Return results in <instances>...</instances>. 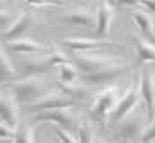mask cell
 Returning a JSON list of instances; mask_svg holds the SVG:
<instances>
[{"mask_svg":"<svg viewBox=\"0 0 155 143\" xmlns=\"http://www.w3.org/2000/svg\"><path fill=\"white\" fill-rule=\"evenodd\" d=\"M7 92L14 97L17 106L19 104L31 106L36 101L43 99L46 94H50V90H48V87H46V83L43 82L41 77H24V79L10 83Z\"/></svg>","mask_w":155,"mask_h":143,"instance_id":"obj_1","label":"cell"},{"mask_svg":"<svg viewBox=\"0 0 155 143\" xmlns=\"http://www.w3.org/2000/svg\"><path fill=\"white\" fill-rule=\"evenodd\" d=\"M119 97H121V89H119L118 83L109 85V87H102L99 92H96L92 96L91 106H89L91 119H94L99 125L101 123H107V116L114 109Z\"/></svg>","mask_w":155,"mask_h":143,"instance_id":"obj_2","label":"cell"},{"mask_svg":"<svg viewBox=\"0 0 155 143\" xmlns=\"http://www.w3.org/2000/svg\"><path fill=\"white\" fill-rule=\"evenodd\" d=\"M126 61L124 56L118 55H109V53H101V51H94V53H77L72 58V63L77 67L80 75H91L101 72V70L113 67L116 63Z\"/></svg>","mask_w":155,"mask_h":143,"instance_id":"obj_3","label":"cell"},{"mask_svg":"<svg viewBox=\"0 0 155 143\" xmlns=\"http://www.w3.org/2000/svg\"><path fill=\"white\" fill-rule=\"evenodd\" d=\"M140 99H141V94H140V73H138L137 79L131 80L128 90L119 97V101L116 102L111 114L107 116V125L116 126L123 119H126L128 116H131L135 112V109L138 107V104H140Z\"/></svg>","mask_w":155,"mask_h":143,"instance_id":"obj_4","label":"cell"},{"mask_svg":"<svg viewBox=\"0 0 155 143\" xmlns=\"http://www.w3.org/2000/svg\"><path fill=\"white\" fill-rule=\"evenodd\" d=\"M32 125H41V123H53L55 128L65 129L68 133H77L80 125L84 121L78 116V112L70 107V109H56V111H45L36 112L32 116Z\"/></svg>","mask_w":155,"mask_h":143,"instance_id":"obj_5","label":"cell"},{"mask_svg":"<svg viewBox=\"0 0 155 143\" xmlns=\"http://www.w3.org/2000/svg\"><path fill=\"white\" fill-rule=\"evenodd\" d=\"M131 68L133 65H130L126 60V61L113 65V67H107V68L101 70V72H96V73L80 75V82L84 85H87V87H109V85H114L119 77H123Z\"/></svg>","mask_w":155,"mask_h":143,"instance_id":"obj_6","label":"cell"},{"mask_svg":"<svg viewBox=\"0 0 155 143\" xmlns=\"http://www.w3.org/2000/svg\"><path fill=\"white\" fill-rule=\"evenodd\" d=\"M147 128L145 119L140 114L133 112L131 116H128L126 119H123L119 125L114 126L113 129V138L118 143H135L140 141L141 133Z\"/></svg>","mask_w":155,"mask_h":143,"instance_id":"obj_7","label":"cell"},{"mask_svg":"<svg viewBox=\"0 0 155 143\" xmlns=\"http://www.w3.org/2000/svg\"><path fill=\"white\" fill-rule=\"evenodd\" d=\"M61 44L70 48L75 53H94V51H101L104 48H118V50H126L124 44L114 41H107V39H96V37H65Z\"/></svg>","mask_w":155,"mask_h":143,"instance_id":"obj_8","label":"cell"},{"mask_svg":"<svg viewBox=\"0 0 155 143\" xmlns=\"http://www.w3.org/2000/svg\"><path fill=\"white\" fill-rule=\"evenodd\" d=\"M140 94L147 111V125L155 121V75L152 70L140 72Z\"/></svg>","mask_w":155,"mask_h":143,"instance_id":"obj_9","label":"cell"},{"mask_svg":"<svg viewBox=\"0 0 155 143\" xmlns=\"http://www.w3.org/2000/svg\"><path fill=\"white\" fill-rule=\"evenodd\" d=\"M116 10L111 5V2H101L96 9V24H94V36L96 39H104L111 34Z\"/></svg>","mask_w":155,"mask_h":143,"instance_id":"obj_10","label":"cell"},{"mask_svg":"<svg viewBox=\"0 0 155 143\" xmlns=\"http://www.w3.org/2000/svg\"><path fill=\"white\" fill-rule=\"evenodd\" d=\"M77 104L75 101H72L70 97H67L63 92H50L46 94L43 99L36 101L34 104H31L29 111L31 112H45V111H56V109H70Z\"/></svg>","mask_w":155,"mask_h":143,"instance_id":"obj_11","label":"cell"},{"mask_svg":"<svg viewBox=\"0 0 155 143\" xmlns=\"http://www.w3.org/2000/svg\"><path fill=\"white\" fill-rule=\"evenodd\" d=\"M36 22H38L36 15L32 14V12H26V10H24V12H21V14L15 17L14 24H12L5 32H2V39H4L5 43L21 39V37H22Z\"/></svg>","mask_w":155,"mask_h":143,"instance_id":"obj_12","label":"cell"},{"mask_svg":"<svg viewBox=\"0 0 155 143\" xmlns=\"http://www.w3.org/2000/svg\"><path fill=\"white\" fill-rule=\"evenodd\" d=\"M133 46H135V67L155 63V44L145 39L140 34H130Z\"/></svg>","mask_w":155,"mask_h":143,"instance_id":"obj_13","label":"cell"},{"mask_svg":"<svg viewBox=\"0 0 155 143\" xmlns=\"http://www.w3.org/2000/svg\"><path fill=\"white\" fill-rule=\"evenodd\" d=\"M5 48L10 53H22V55H43V53H51V48L48 43H38L29 37H21L15 41L5 43Z\"/></svg>","mask_w":155,"mask_h":143,"instance_id":"obj_14","label":"cell"},{"mask_svg":"<svg viewBox=\"0 0 155 143\" xmlns=\"http://www.w3.org/2000/svg\"><path fill=\"white\" fill-rule=\"evenodd\" d=\"M131 21H133V24L137 26V29L140 31V36H143L145 39H148L150 43L155 44V21H153V15H152L150 12H147V10L140 5L138 9H133Z\"/></svg>","mask_w":155,"mask_h":143,"instance_id":"obj_15","label":"cell"},{"mask_svg":"<svg viewBox=\"0 0 155 143\" xmlns=\"http://www.w3.org/2000/svg\"><path fill=\"white\" fill-rule=\"evenodd\" d=\"M0 123L17 129L19 126V106L9 92L0 94Z\"/></svg>","mask_w":155,"mask_h":143,"instance_id":"obj_16","label":"cell"},{"mask_svg":"<svg viewBox=\"0 0 155 143\" xmlns=\"http://www.w3.org/2000/svg\"><path fill=\"white\" fill-rule=\"evenodd\" d=\"M61 21L77 28H92L96 24V12H92L89 7H73L61 15Z\"/></svg>","mask_w":155,"mask_h":143,"instance_id":"obj_17","label":"cell"},{"mask_svg":"<svg viewBox=\"0 0 155 143\" xmlns=\"http://www.w3.org/2000/svg\"><path fill=\"white\" fill-rule=\"evenodd\" d=\"M53 68V63L50 60V53L45 56H36L31 60H24L21 63V73L24 77H39V75L46 73L48 70Z\"/></svg>","mask_w":155,"mask_h":143,"instance_id":"obj_18","label":"cell"},{"mask_svg":"<svg viewBox=\"0 0 155 143\" xmlns=\"http://www.w3.org/2000/svg\"><path fill=\"white\" fill-rule=\"evenodd\" d=\"M15 77H17L15 67L12 65V61L9 58V53L5 51V48L0 43V85L15 82Z\"/></svg>","mask_w":155,"mask_h":143,"instance_id":"obj_19","label":"cell"},{"mask_svg":"<svg viewBox=\"0 0 155 143\" xmlns=\"http://www.w3.org/2000/svg\"><path fill=\"white\" fill-rule=\"evenodd\" d=\"M60 92H63L65 96L70 97L75 102H84L87 99H92V96H94V94H91L89 87L84 85L82 82H77V83H73V85H60Z\"/></svg>","mask_w":155,"mask_h":143,"instance_id":"obj_20","label":"cell"},{"mask_svg":"<svg viewBox=\"0 0 155 143\" xmlns=\"http://www.w3.org/2000/svg\"><path fill=\"white\" fill-rule=\"evenodd\" d=\"M56 70H58L60 85H73V83L80 82V72L77 70V67L72 61L56 67Z\"/></svg>","mask_w":155,"mask_h":143,"instance_id":"obj_21","label":"cell"},{"mask_svg":"<svg viewBox=\"0 0 155 143\" xmlns=\"http://www.w3.org/2000/svg\"><path fill=\"white\" fill-rule=\"evenodd\" d=\"M36 129H38V125L19 128L17 131H15V136H14V140H12V143H36V140H34Z\"/></svg>","mask_w":155,"mask_h":143,"instance_id":"obj_22","label":"cell"},{"mask_svg":"<svg viewBox=\"0 0 155 143\" xmlns=\"http://www.w3.org/2000/svg\"><path fill=\"white\" fill-rule=\"evenodd\" d=\"M97 140L96 131H94V126H92L91 121H85L80 125L77 131V141L78 143H94Z\"/></svg>","mask_w":155,"mask_h":143,"instance_id":"obj_23","label":"cell"},{"mask_svg":"<svg viewBox=\"0 0 155 143\" xmlns=\"http://www.w3.org/2000/svg\"><path fill=\"white\" fill-rule=\"evenodd\" d=\"M15 17L12 12H9V10H4V9H0V31H7V29L14 24Z\"/></svg>","mask_w":155,"mask_h":143,"instance_id":"obj_24","label":"cell"},{"mask_svg":"<svg viewBox=\"0 0 155 143\" xmlns=\"http://www.w3.org/2000/svg\"><path fill=\"white\" fill-rule=\"evenodd\" d=\"M24 4H26L28 9H32V10L55 9V7H60V5H61V4H58V2H45V0H41V2H24Z\"/></svg>","mask_w":155,"mask_h":143,"instance_id":"obj_25","label":"cell"},{"mask_svg":"<svg viewBox=\"0 0 155 143\" xmlns=\"http://www.w3.org/2000/svg\"><path fill=\"white\" fill-rule=\"evenodd\" d=\"M140 143H155V121L152 125H147V128L143 129Z\"/></svg>","mask_w":155,"mask_h":143,"instance_id":"obj_26","label":"cell"},{"mask_svg":"<svg viewBox=\"0 0 155 143\" xmlns=\"http://www.w3.org/2000/svg\"><path fill=\"white\" fill-rule=\"evenodd\" d=\"M55 133H56V136L60 138L61 143H78L77 138L73 136V133H68V131H65V129L55 128Z\"/></svg>","mask_w":155,"mask_h":143,"instance_id":"obj_27","label":"cell"},{"mask_svg":"<svg viewBox=\"0 0 155 143\" xmlns=\"http://www.w3.org/2000/svg\"><path fill=\"white\" fill-rule=\"evenodd\" d=\"M15 131H17V129H12L7 125L0 123V140H14Z\"/></svg>","mask_w":155,"mask_h":143,"instance_id":"obj_28","label":"cell"},{"mask_svg":"<svg viewBox=\"0 0 155 143\" xmlns=\"http://www.w3.org/2000/svg\"><path fill=\"white\" fill-rule=\"evenodd\" d=\"M141 7H143L147 12H150L152 15L155 14V2L153 0H145V2H141Z\"/></svg>","mask_w":155,"mask_h":143,"instance_id":"obj_29","label":"cell"},{"mask_svg":"<svg viewBox=\"0 0 155 143\" xmlns=\"http://www.w3.org/2000/svg\"><path fill=\"white\" fill-rule=\"evenodd\" d=\"M94 143H109V141H106V140H102V138H97Z\"/></svg>","mask_w":155,"mask_h":143,"instance_id":"obj_30","label":"cell"},{"mask_svg":"<svg viewBox=\"0 0 155 143\" xmlns=\"http://www.w3.org/2000/svg\"><path fill=\"white\" fill-rule=\"evenodd\" d=\"M2 4H4V2H0V9H2Z\"/></svg>","mask_w":155,"mask_h":143,"instance_id":"obj_31","label":"cell"}]
</instances>
